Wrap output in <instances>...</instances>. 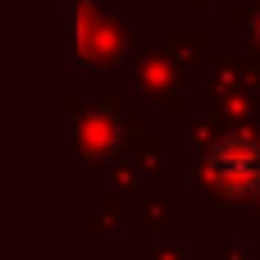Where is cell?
Wrapping results in <instances>:
<instances>
[{"label":"cell","instance_id":"6da1fadb","mask_svg":"<svg viewBox=\"0 0 260 260\" xmlns=\"http://www.w3.org/2000/svg\"><path fill=\"white\" fill-rule=\"evenodd\" d=\"M210 178L229 197H251V192H260V142L247 137V133L224 137L210 151Z\"/></svg>","mask_w":260,"mask_h":260}]
</instances>
